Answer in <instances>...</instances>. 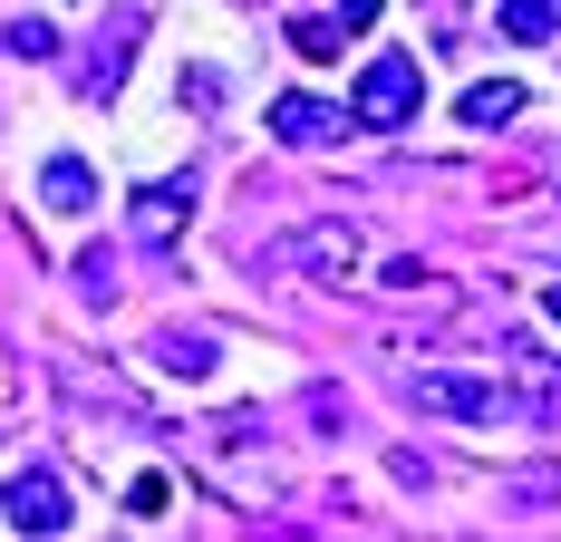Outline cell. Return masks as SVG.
<instances>
[{"label": "cell", "mask_w": 561, "mask_h": 542, "mask_svg": "<svg viewBox=\"0 0 561 542\" xmlns=\"http://www.w3.org/2000/svg\"><path fill=\"white\" fill-rule=\"evenodd\" d=\"M330 30H339V39H358V30H378V0H339V10H330Z\"/></svg>", "instance_id": "14"}, {"label": "cell", "mask_w": 561, "mask_h": 542, "mask_svg": "<svg viewBox=\"0 0 561 542\" xmlns=\"http://www.w3.org/2000/svg\"><path fill=\"white\" fill-rule=\"evenodd\" d=\"M184 223H194V184H146V194L126 204V233H136L146 252H174Z\"/></svg>", "instance_id": "5"}, {"label": "cell", "mask_w": 561, "mask_h": 542, "mask_svg": "<svg viewBox=\"0 0 561 542\" xmlns=\"http://www.w3.org/2000/svg\"><path fill=\"white\" fill-rule=\"evenodd\" d=\"M0 49H10V58H30V68H49V58H58V30L39 20V10H20V20L0 30Z\"/></svg>", "instance_id": "10"}, {"label": "cell", "mask_w": 561, "mask_h": 542, "mask_svg": "<svg viewBox=\"0 0 561 542\" xmlns=\"http://www.w3.org/2000/svg\"><path fill=\"white\" fill-rule=\"evenodd\" d=\"M39 204H49L58 223L88 214V204H98V174H88V156H49V165H39Z\"/></svg>", "instance_id": "6"}, {"label": "cell", "mask_w": 561, "mask_h": 542, "mask_svg": "<svg viewBox=\"0 0 561 542\" xmlns=\"http://www.w3.org/2000/svg\"><path fill=\"white\" fill-rule=\"evenodd\" d=\"M494 20H504V39H552V30H561V0H504Z\"/></svg>", "instance_id": "11"}, {"label": "cell", "mask_w": 561, "mask_h": 542, "mask_svg": "<svg viewBox=\"0 0 561 542\" xmlns=\"http://www.w3.org/2000/svg\"><path fill=\"white\" fill-rule=\"evenodd\" d=\"M339 126H348V116L320 108V98H280V108H272V136H280V146H330Z\"/></svg>", "instance_id": "7"}, {"label": "cell", "mask_w": 561, "mask_h": 542, "mask_svg": "<svg viewBox=\"0 0 561 542\" xmlns=\"http://www.w3.org/2000/svg\"><path fill=\"white\" fill-rule=\"evenodd\" d=\"M224 98H232V88H224V68H184V108H194V116H214Z\"/></svg>", "instance_id": "13"}, {"label": "cell", "mask_w": 561, "mask_h": 542, "mask_svg": "<svg viewBox=\"0 0 561 542\" xmlns=\"http://www.w3.org/2000/svg\"><path fill=\"white\" fill-rule=\"evenodd\" d=\"M416 108H426V68H416L407 49H378L368 68H358V88H348V126H378V136L416 126Z\"/></svg>", "instance_id": "2"}, {"label": "cell", "mask_w": 561, "mask_h": 542, "mask_svg": "<svg viewBox=\"0 0 561 542\" xmlns=\"http://www.w3.org/2000/svg\"><path fill=\"white\" fill-rule=\"evenodd\" d=\"M290 58L330 68V58H339V30H330V20H290Z\"/></svg>", "instance_id": "12"}, {"label": "cell", "mask_w": 561, "mask_h": 542, "mask_svg": "<svg viewBox=\"0 0 561 542\" xmlns=\"http://www.w3.org/2000/svg\"><path fill=\"white\" fill-rule=\"evenodd\" d=\"M407 407L416 417H455V427H533L523 397L504 379H474V369H416L407 379Z\"/></svg>", "instance_id": "1"}, {"label": "cell", "mask_w": 561, "mask_h": 542, "mask_svg": "<svg viewBox=\"0 0 561 542\" xmlns=\"http://www.w3.org/2000/svg\"><path fill=\"white\" fill-rule=\"evenodd\" d=\"M280 262L300 271V281H358V262H368V233L348 214H320V223H300L290 242H280Z\"/></svg>", "instance_id": "3"}, {"label": "cell", "mask_w": 561, "mask_h": 542, "mask_svg": "<svg viewBox=\"0 0 561 542\" xmlns=\"http://www.w3.org/2000/svg\"><path fill=\"white\" fill-rule=\"evenodd\" d=\"M156 369L165 379H214V329H156Z\"/></svg>", "instance_id": "9"}, {"label": "cell", "mask_w": 561, "mask_h": 542, "mask_svg": "<svg viewBox=\"0 0 561 542\" xmlns=\"http://www.w3.org/2000/svg\"><path fill=\"white\" fill-rule=\"evenodd\" d=\"M455 116H465V126H484V136H494V126H513V116H523V88H513V78H474V88H465V98H455Z\"/></svg>", "instance_id": "8"}, {"label": "cell", "mask_w": 561, "mask_h": 542, "mask_svg": "<svg viewBox=\"0 0 561 542\" xmlns=\"http://www.w3.org/2000/svg\"><path fill=\"white\" fill-rule=\"evenodd\" d=\"M0 504H10V523H20V533H30V542L68 533V485H58V465H20Z\"/></svg>", "instance_id": "4"}, {"label": "cell", "mask_w": 561, "mask_h": 542, "mask_svg": "<svg viewBox=\"0 0 561 542\" xmlns=\"http://www.w3.org/2000/svg\"><path fill=\"white\" fill-rule=\"evenodd\" d=\"M552 320H561V281H552Z\"/></svg>", "instance_id": "15"}]
</instances>
